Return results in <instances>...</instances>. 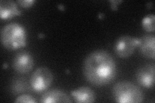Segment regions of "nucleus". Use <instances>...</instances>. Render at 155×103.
I'll return each instance as SVG.
<instances>
[{"instance_id":"obj_12","label":"nucleus","mask_w":155,"mask_h":103,"mask_svg":"<svg viewBox=\"0 0 155 103\" xmlns=\"http://www.w3.org/2000/svg\"><path fill=\"white\" fill-rule=\"evenodd\" d=\"M155 21V16L154 14H149V15L144 17L142 21V25L145 31L147 32H154Z\"/></svg>"},{"instance_id":"obj_7","label":"nucleus","mask_w":155,"mask_h":103,"mask_svg":"<svg viewBox=\"0 0 155 103\" xmlns=\"http://www.w3.org/2000/svg\"><path fill=\"white\" fill-rule=\"evenodd\" d=\"M33 66V57L28 52H19L16 53L13 59L12 67L19 73H27L32 69Z\"/></svg>"},{"instance_id":"obj_8","label":"nucleus","mask_w":155,"mask_h":103,"mask_svg":"<svg viewBox=\"0 0 155 103\" xmlns=\"http://www.w3.org/2000/svg\"><path fill=\"white\" fill-rule=\"evenodd\" d=\"M139 51L145 57L154 59V43L155 37L154 35H145L138 38Z\"/></svg>"},{"instance_id":"obj_5","label":"nucleus","mask_w":155,"mask_h":103,"mask_svg":"<svg viewBox=\"0 0 155 103\" xmlns=\"http://www.w3.org/2000/svg\"><path fill=\"white\" fill-rule=\"evenodd\" d=\"M139 40L130 36H122L115 42L114 50L116 54L121 58H127L131 56L138 47Z\"/></svg>"},{"instance_id":"obj_3","label":"nucleus","mask_w":155,"mask_h":103,"mask_svg":"<svg viewBox=\"0 0 155 103\" xmlns=\"http://www.w3.org/2000/svg\"><path fill=\"white\" fill-rule=\"evenodd\" d=\"M113 94L116 102L120 103H138L143 99L142 90L128 81L116 82L113 88Z\"/></svg>"},{"instance_id":"obj_15","label":"nucleus","mask_w":155,"mask_h":103,"mask_svg":"<svg viewBox=\"0 0 155 103\" xmlns=\"http://www.w3.org/2000/svg\"><path fill=\"white\" fill-rule=\"evenodd\" d=\"M122 2V0H120V1H116V0H112V1H110V3H111V8H112L113 11H116L118 8V5L121 3Z\"/></svg>"},{"instance_id":"obj_11","label":"nucleus","mask_w":155,"mask_h":103,"mask_svg":"<svg viewBox=\"0 0 155 103\" xmlns=\"http://www.w3.org/2000/svg\"><path fill=\"white\" fill-rule=\"evenodd\" d=\"M21 14V11L14 1L2 0L0 2V17L2 19H12Z\"/></svg>"},{"instance_id":"obj_13","label":"nucleus","mask_w":155,"mask_h":103,"mask_svg":"<svg viewBox=\"0 0 155 103\" xmlns=\"http://www.w3.org/2000/svg\"><path fill=\"white\" fill-rule=\"evenodd\" d=\"M15 102H28V103H35L36 101L32 96L27 94H23L19 96L14 101Z\"/></svg>"},{"instance_id":"obj_4","label":"nucleus","mask_w":155,"mask_h":103,"mask_svg":"<svg viewBox=\"0 0 155 103\" xmlns=\"http://www.w3.org/2000/svg\"><path fill=\"white\" fill-rule=\"evenodd\" d=\"M53 80L52 72L45 66L39 67L33 72L31 77V87L37 92L47 90L51 85Z\"/></svg>"},{"instance_id":"obj_10","label":"nucleus","mask_w":155,"mask_h":103,"mask_svg":"<svg viewBox=\"0 0 155 103\" xmlns=\"http://www.w3.org/2000/svg\"><path fill=\"white\" fill-rule=\"evenodd\" d=\"M71 95L78 103H91L96 101V94L91 88L87 86H81L71 92Z\"/></svg>"},{"instance_id":"obj_14","label":"nucleus","mask_w":155,"mask_h":103,"mask_svg":"<svg viewBox=\"0 0 155 103\" xmlns=\"http://www.w3.org/2000/svg\"><path fill=\"white\" fill-rule=\"evenodd\" d=\"M35 2V0H18L17 1V3L19 5L24 8H28L32 7Z\"/></svg>"},{"instance_id":"obj_9","label":"nucleus","mask_w":155,"mask_h":103,"mask_svg":"<svg viewBox=\"0 0 155 103\" xmlns=\"http://www.w3.org/2000/svg\"><path fill=\"white\" fill-rule=\"evenodd\" d=\"M43 103H56V102H72L69 96L64 91L54 89L48 90L42 95L40 100Z\"/></svg>"},{"instance_id":"obj_1","label":"nucleus","mask_w":155,"mask_h":103,"mask_svg":"<svg viewBox=\"0 0 155 103\" xmlns=\"http://www.w3.org/2000/svg\"><path fill=\"white\" fill-rule=\"evenodd\" d=\"M85 79L94 86L109 85L116 77L117 69L113 56L104 50L90 53L84 63Z\"/></svg>"},{"instance_id":"obj_6","label":"nucleus","mask_w":155,"mask_h":103,"mask_svg":"<svg viewBox=\"0 0 155 103\" xmlns=\"http://www.w3.org/2000/svg\"><path fill=\"white\" fill-rule=\"evenodd\" d=\"M154 63H149L138 68L136 73V79L144 88H153L154 85Z\"/></svg>"},{"instance_id":"obj_2","label":"nucleus","mask_w":155,"mask_h":103,"mask_svg":"<svg viewBox=\"0 0 155 103\" xmlns=\"http://www.w3.org/2000/svg\"><path fill=\"white\" fill-rule=\"evenodd\" d=\"M27 34L25 29L21 24L11 23L2 29L1 41L8 50H18L26 45Z\"/></svg>"}]
</instances>
